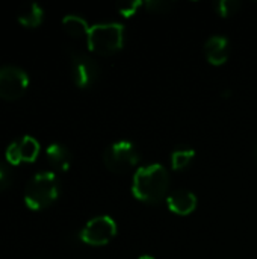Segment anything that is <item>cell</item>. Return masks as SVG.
<instances>
[{"instance_id": "1", "label": "cell", "mask_w": 257, "mask_h": 259, "mask_svg": "<svg viewBox=\"0 0 257 259\" xmlns=\"http://www.w3.org/2000/svg\"><path fill=\"white\" fill-rule=\"evenodd\" d=\"M170 188V175L168 170L161 164H150L141 167L132 182V194L145 203L161 202Z\"/></svg>"}, {"instance_id": "2", "label": "cell", "mask_w": 257, "mask_h": 259, "mask_svg": "<svg viewBox=\"0 0 257 259\" xmlns=\"http://www.w3.org/2000/svg\"><path fill=\"white\" fill-rule=\"evenodd\" d=\"M59 196V182L55 173L41 171L36 173L24 188V203L32 211H41L48 208Z\"/></svg>"}, {"instance_id": "3", "label": "cell", "mask_w": 257, "mask_h": 259, "mask_svg": "<svg viewBox=\"0 0 257 259\" xmlns=\"http://www.w3.org/2000/svg\"><path fill=\"white\" fill-rule=\"evenodd\" d=\"M86 42L91 52L109 56L117 53L124 44V26L120 23H98L91 26Z\"/></svg>"}, {"instance_id": "4", "label": "cell", "mask_w": 257, "mask_h": 259, "mask_svg": "<svg viewBox=\"0 0 257 259\" xmlns=\"http://www.w3.org/2000/svg\"><path fill=\"white\" fill-rule=\"evenodd\" d=\"M103 162L109 171L123 175L132 170L139 162V153L133 143L117 141L105 150Z\"/></svg>"}, {"instance_id": "5", "label": "cell", "mask_w": 257, "mask_h": 259, "mask_svg": "<svg viewBox=\"0 0 257 259\" xmlns=\"http://www.w3.org/2000/svg\"><path fill=\"white\" fill-rule=\"evenodd\" d=\"M29 87V76L15 65L0 67V99L14 102L24 96Z\"/></svg>"}, {"instance_id": "6", "label": "cell", "mask_w": 257, "mask_h": 259, "mask_svg": "<svg viewBox=\"0 0 257 259\" xmlns=\"http://www.w3.org/2000/svg\"><path fill=\"white\" fill-rule=\"evenodd\" d=\"M117 235V223L109 215L89 220L80 231V240L88 246H105Z\"/></svg>"}, {"instance_id": "7", "label": "cell", "mask_w": 257, "mask_h": 259, "mask_svg": "<svg viewBox=\"0 0 257 259\" xmlns=\"http://www.w3.org/2000/svg\"><path fill=\"white\" fill-rule=\"evenodd\" d=\"M100 74L97 62L85 53H71V77L79 88L92 87Z\"/></svg>"}, {"instance_id": "8", "label": "cell", "mask_w": 257, "mask_h": 259, "mask_svg": "<svg viewBox=\"0 0 257 259\" xmlns=\"http://www.w3.org/2000/svg\"><path fill=\"white\" fill-rule=\"evenodd\" d=\"M39 150V143L33 137L24 135L8 146L5 156L11 165H20L24 162H33L38 158Z\"/></svg>"}, {"instance_id": "9", "label": "cell", "mask_w": 257, "mask_h": 259, "mask_svg": "<svg viewBox=\"0 0 257 259\" xmlns=\"http://www.w3.org/2000/svg\"><path fill=\"white\" fill-rule=\"evenodd\" d=\"M167 205L177 215H189L197 208V197L188 190H176L167 197Z\"/></svg>"}, {"instance_id": "10", "label": "cell", "mask_w": 257, "mask_h": 259, "mask_svg": "<svg viewBox=\"0 0 257 259\" xmlns=\"http://www.w3.org/2000/svg\"><path fill=\"white\" fill-rule=\"evenodd\" d=\"M204 55L209 64L223 65L229 59V39L223 35H214L204 42Z\"/></svg>"}, {"instance_id": "11", "label": "cell", "mask_w": 257, "mask_h": 259, "mask_svg": "<svg viewBox=\"0 0 257 259\" xmlns=\"http://www.w3.org/2000/svg\"><path fill=\"white\" fill-rule=\"evenodd\" d=\"M42 20H44V11L35 2L24 3L17 12V21L27 29L38 27L42 23Z\"/></svg>"}, {"instance_id": "12", "label": "cell", "mask_w": 257, "mask_h": 259, "mask_svg": "<svg viewBox=\"0 0 257 259\" xmlns=\"http://www.w3.org/2000/svg\"><path fill=\"white\" fill-rule=\"evenodd\" d=\"M45 158L55 170L67 171L71 167V153L62 144H58V143L50 144L45 149Z\"/></svg>"}, {"instance_id": "13", "label": "cell", "mask_w": 257, "mask_h": 259, "mask_svg": "<svg viewBox=\"0 0 257 259\" xmlns=\"http://www.w3.org/2000/svg\"><path fill=\"white\" fill-rule=\"evenodd\" d=\"M62 27L65 30L67 35L73 36V38H82V36H88V32H89V26L86 23L85 18L79 17V15H74V14H70V15H65L62 18Z\"/></svg>"}, {"instance_id": "14", "label": "cell", "mask_w": 257, "mask_h": 259, "mask_svg": "<svg viewBox=\"0 0 257 259\" xmlns=\"http://www.w3.org/2000/svg\"><path fill=\"white\" fill-rule=\"evenodd\" d=\"M195 158V150L186 146L177 147L173 153H171V167L173 170H183L186 168L192 159Z\"/></svg>"}, {"instance_id": "15", "label": "cell", "mask_w": 257, "mask_h": 259, "mask_svg": "<svg viewBox=\"0 0 257 259\" xmlns=\"http://www.w3.org/2000/svg\"><path fill=\"white\" fill-rule=\"evenodd\" d=\"M241 8V3L238 0H220L215 3V11L218 15L229 18L232 15H235Z\"/></svg>"}, {"instance_id": "16", "label": "cell", "mask_w": 257, "mask_h": 259, "mask_svg": "<svg viewBox=\"0 0 257 259\" xmlns=\"http://www.w3.org/2000/svg\"><path fill=\"white\" fill-rule=\"evenodd\" d=\"M144 6L151 11V12H168L170 9H173L174 3L173 2H167V0H150V2H145Z\"/></svg>"}, {"instance_id": "17", "label": "cell", "mask_w": 257, "mask_h": 259, "mask_svg": "<svg viewBox=\"0 0 257 259\" xmlns=\"http://www.w3.org/2000/svg\"><path fill=\"white\" fill-rule=\"evenodd\" d=\"M141 6H144V2H141V0L127 2V3H123V5H120V6H118V12H120L123 17L130 18V17H133V15L139 11V8H141Z\"/></svg>"}, {"instance_id": "18", "label": "cell", "mask_w": 257, "mask_h": 259, "mask_svg": "<svg viewBox=\"0 0 257 259\" xmlns=\"http://www.w3.org/2000/svg\"><path fill=\"white\" fill-rule=\"evenodd\" d=\"M12 184V173L9 170V167H6L5 164L0 162V193L8 190Z\"/></svg>"}, {"instance_id": "19", "label": "cell", "mask_w": 257, "mask_h": 259, "mask_svg": "<svg viewBox=\"0 0 257 259\" xmlns=\"http://www.w3.org/2000/svg\"><path fill=\"white\" fill-rule=\"evenodd\" d=\"M138 259H155L153 256H150V255H142V256H139Z\"/></svg>"}, {"instance_id": "20", "label": "cell", "mask_w": 257, "mask_h": 259, "mask_svg": "<svg viewBox=\"0 0 257 259\" xmlns=\"http://www.w3.org/2000/svg\"><path fill=\"white\" fill-rule=\"evenodd\" d=\"M256 159H257V147H256Z\"/></svg>"}]
</instances>
